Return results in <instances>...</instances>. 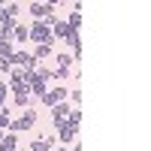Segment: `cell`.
<instances>
[{
	"label": "cell",
	"mask_w": 151,
	"mask_h": 151,
	"mask_svg": "<svg viewBox=\"0 0 151 151\" xmlns=\"http://www.w3.org/2000/svg\"><path fill=\"white\" fill-rule=\"evenodd\" d=\"M52 21L55 18H36L33 24H27V33H30V42L40 45V42H55L52 36Z\"/></svg>",
	"instance_id": "1"
},
{
	"label": "cell",
	"mask_w": 151,
	"mask_h": 151,
	"mask_svg": "<svg viewBox=\"0 0 151 151\" xmlns=\"http://www.w3.org/2000/svg\"><path fill=\"white\" fill-rule=\"evenodd\" d=\"M36 121H40L36 109H27L18 121H9V124H6V130H12V133H24V130H33V127H36Z\"/></svg>",
	"instance_id": "2"
},
{
	"label": "cell",
	"mask_w": 151,
	"mask_h": 151,
	"mask_svg": "<svg viewBox=\"0 0 151 151\" xmlns=\"http://www.w3.org/2000/svg\"><path fill=\"white\" fill-rule=\"evenodd\" d=\"M9 64H12V67H24V70H36V64H40V60H33L30 52H24V48L15 45V52L9 55Z\"/></svg>",
	"instance_id": "3"
},
{
	"label": "cell",
	"mask_w": 151,
	"mask_h": 151,
	"mask_svg": "<svg viewBox=\"0 0 151 151\" xmlns=\"http://www.w3.org/2000/svg\"><path fill=\"white\" fill-rule=\"evenodd\" d=\"M70 112H73V103H67V100H60V103H55V106H52V124H55V130L67 121Z\"/></svg>",
	"instance_id": "4"
},
{
	"label": "cell",
	"mask_w": 151,
	"mask_h": 151,
	"mask_svg": "<svg viewBox=\"0 0 151 151\" xmlns=\"http://www.w3.org/2000/svg\"><path fill=\"white\" fill-rule=\"evenodd\" d=\"M55 9H58V6H52V3L33 0V3H30V15H33V21H36V18H55Z\"/></svg>",
	"instance_id": "5"
},
{
	"label": "cell",
	"mask_w": 151,
	"mask_h": 151,
	"mask_svg": "<svg viewBox=\"0 0 151 151\" xmlns=\"http://www.w3.org/2000/svg\"><path fill=\"white\" fill-rule=\"evenodd\" d=\"M42 106H48V109H52L55 103H60V100H67V85H58V88H52V91H45L42 97Z\"/></svg>",
	"instance_id": "6"
},
{
	"label": "cell",
	"mask_w": 151,
	"mask_h": 151,
	"mask_svg": "<svg viewBox=\"0 0 151 151\" xmlns=\"http://www.w3.org/2000/svg\"><path fill=\"white\" fill-rule=\"evenodd\" d=\"M76 133H79V127H73V124H60L58 127V133H55V139L60 142V145H70V142H76Z\"/></svg>",
	"instance_id": "7"
},
{
	"label": "cell",
	"mask_w": 151,
	"mask_h": 151,
	"mask_svg": "<svg viewBox=\"0 0 151 151\" xmlns=\"http://www.w3.org/2000/svg\"><path fill=\"white\" fill-rule=\"evenodd\" d=\"M55 145H58L55 136H36L30 142V151H55Z\"/></svg>",
	"instance_id": "8"
},
{
	"label": "cell",
	"mask_w": 151,
	"mask_h": 151,
	"mask_svg": "<svg viewBox=\"0 0 151 151\" xmlns=\"http://www.w3.org/2000/svg\"><path fill=\"white\" fill-rule=\"evenodd\" d=\"M67 45H70V55L79 60L82 58V36H79V30H70V36H67Z\"/></svg>",
	"instance_id": "9"
},
{
	"label": "cell",
	"mask_w": 151,
	"mask_h": 151,
	"mask_svg": "<svg viewBox=\"0 0 151 151\" xmlns=\"http://www.w3.org/2000/svg\"><path fill=\"white\" fill-rule=\"evenodd\" d=\"M45 91H48V82H45V79H40V76L33 73V79H30V97H36V100H40Z\"/></svg>",
	"instance_id": "10"
},
{
	"label": "cell",
	"mask_w": 151,
	"mask_h": 151,
	"mask_svg": "<svg viewBox=\"0 0 151 151\" xmlns=\"http://www.w3.org/2000/svg\"><path fill=\"white\" fill-rule=\"evenodd\" d=\"M70 24H67V18L64 21H52V36H55V40H67V36H70Z\"/></svg>",
	"instance_id": "11"
},
{
	"label": "cell",
	"mask_w": 151,
	"mask_h": 151,
	"mask_svg": "<svg viewBox=\"0 0 151 151\" xmlns=\"http://www.w3.org/2000/svg\"><path fill=\"white\" fill-rule=\"evenodd\" d=\"M15 148H18V133L6 130V133H3V139H0V151H15Z\"/></svg>",
	"instance_id": "12"
},
{
	"label": "cell",
	"mask_w": 151,
	"mask_h": 151,
	"mask_svg": "<svg viewBox=\"0 0 151 151\" xmlns=\"http://www.w3.org/2000/svg\"><path fill=\"white\" fill-rule=\"evenodd\" d=\"M12 42H15V45H24V42H30L27 24H15V30H12Z\"/></svg>",
	"instance_id": "13"
},
{
	"label": "cell",
	"mask_w": 151,
	"mask_h": 151,
	"mask_svg": "<svg viewBox=\"0 0 151 151\" xmlns=\"http://www.w3.org/2000/svg\"><path fill=\"white\" fill-rule=\"evenodd\" d=\"M52 52H55L52 42H40V45H33V52H30V55H33V60H45Z\"/></svg>",
	"instance_id": "14"
},
{
	"label": "cell",
	"mask_w": 151,
	"mask_h": 151,
	"mask_svg": "<svg viewBox=\"0 0 151 151\" xmlns=\"http://www.w3.org/2000/svg\"><path fill=\"white\" fill-rule=\"evenodd\" d=\"M73 64H76V58H73L70 52H58V67H64V70H73Z\"/></svg>",
	"instance_id": "15"
},
{
	"label": "cell",
	"mask_w": 151,
	"mask_h": 151,
	"mask_svg": "<svg viewBox=\"0 0 151 151\" xmlns=\"http://www.w3.org/2000/svg\"><path fill=\"white\" fill-rule=\"evenodd\" d=\"M67 24H70L73 30H82V12H79V9H73V12H70V18H67Z\"/></svg>",
	"instance_id": "16"
},
{
	"label": "cell",
	"mask_w": 151,
	"mask_h": 151,
	"mask_svg": "<svg viewBox=\"0 0 151 151\" xmlns=\"http://www.w3.org/2000/svg\"><path fill=\"white\" fill-rule=\"evenodd\" d=\"M12 52H15V42H9V40H3V42H0V58H9Z\"/></svg>",
	"instance_id": "17"
},
{
	"label": "cell",
	"mask_w": 151,
	"mask_h": 151,
	"mask_svg": "<svg viewBox=\"0 0 151 151\" xmlns=\"http://www.w3.org/2000/svg\"><path fill=\"white\" fill-rule=\"evenodd\" d=\"M52 79H58L60 85H64V82L70 79V70H64V67H58V70H52Z\"/></svg>",
	"instance_id": "18"
},
{
	"label": "cell",
	"mask_w": 151,
	"mask_h": 151,
	"mask_svg": "<svg viewBox=\"0 0 151 151\" xmlns=\"http://www.w3.org/2000/svg\"><path fill=\"white\" fill-rule=\"evenodd\" d=\"M12 100H15V106H21V109H27V106L33 103V97H30V94H18V97H12Z\"/></svg>",
	"instance_id": "19"
},
{
	"label": "cell",
	"mask_w": 151,
	"mask_h": 151,
	"mask_svg": "<svg viewBox=\"0 0 151 151\" xmlns=\"http://www.w3.org/2000/svg\"><path fill=\"white\" fill-rule=\"evenodd\" d=\"M9 106H0V130H6V124H9Z\"/></svg>",
	"instance_id": "20"
},
{
	"label": "cell",
	"mask_w": 151,
	"mask_h": 151,
	"mask_svg": "<svg viewBox=\"0 0 151 151\" xmlns=\"http://www.w3.org/2000/svg\"><path fill=\"white\" fill-rule=\"evenodd\" d=\"M36 76H40V79H45V82H52V70H48V67H40V64H36V70H33Z\"/></svg>",
	"instance_id": "21"
},
{
	"label": "cell",
	"mask_w": 151,
	"mask_h": 151,
	"mask_svg": "<svg viewBox=\"0 0 151 151\" xmlns=\"http://www.w3.org/2000/svg\"><path fill=\"white\" fill-rule=\"evenodd\" d=\"M6 12H9V18H18L21 15V6L18 3H6Z\"/></svg>",
	"instance_id": "22"
},
{
	"label": "cell",
	"mask_w": 151,
	"mask_h": 151,
	"mask_svg": "<svg viewBox=\"0 0 151 151\" xmlns=\"http://www.w3.org/2000/svg\"><path fill=\"white\" fill-rule=\"evenodd\" d=\"M70 103H73V106L82 103V91H79V88H73V91H70Z\"/></svg>",
	"instance_id": "23"
},
{
	"label": "cell",
	"mask_w": 151,
	"mask_h": 151,
	"mask_svg": "<svg viewBox=\"0 0 151 151\" xmlns=\"http://www.w3.org/2000/svg\"><path fill=\"white\" fill-rule=\"evenodd\" d=\"M6 97H9V85H3V82H0V106L6 103Z\"/></svg>",
	"instance_id": "24"
},
{
	"label": "cell",
	"mask_w": 151,
	"mask_h": 151,
	"mask_svg": "<svg viewBox=\"0 0 151 151\" xmlns=\"http://www.w3.org/2000/svg\"><path fill=\"white\" fill-rule=\"evenodd\" d=\"M6 18H9V12H6V6H0V24H3Z\"/></svg>",
	"instance_id": "25"
},
{
	"label": "cell",
	"mask_w": 151,
	"mask_h": 151,
	"mask_svg": "<svg viewBox=\"0 0 151 151\" xmlns=\"http://www.w3.org/2000/svg\"><path fill=\"white\" fill-rule=\"evenodd\" d=\"M42 3H52V6H60V3H64V0H42Z\"/></svg>",
	"instance_id": "26"
},
{
	"label": "cell",
	"mask_w": 151,
	"mask_h": 151,
	"mask_svg": "<svg viewBox=\"0 0 151 151\" xmlns=\"http://www.w3.org/2000/svg\"><path fill=\"white\" fill-rule=\"evenodd\" d=\"M55 151H70V148L67 145H55Z\"/></svg>",
	"instance_id": "27"
}]
</instances>
